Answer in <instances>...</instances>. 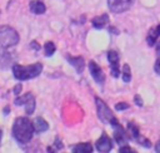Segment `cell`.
<instances>
[{
    "label": "cell",
    "mask_w": 160,
    "mask_h": 153,
    "mask_svg": "<svg viewBox=\"0 0 160 153\" xmlns=\"http://www.w3.org/2000/svg\"><path fill=\"white\" fill-rule=\"evenodd\" d=\"M34 124L32 122L26 117L16 118L12 124V137L20 143L26 144L31 140L34 135Z\"/></svg>",
    "instance_id": "1"
},
{
    "label": "cell",
    "mask_w": 160,
    "mask_h": 153,
    "mask_svg": "<svg viewBox=\"0 0 160 153\" xmlns=\"http://www.w3.org/2000/svg\"><path fill=\"white\" fill-rule=\"evenodd\" d=\"M41 71H42L41 63H35L28 66H24L20 64L12 65V74H14V78L18 80H29V79L36 78L38 75H40Z\"/></svg>",
    "instance_id": "2"
},
{
    "label": "cell",
    "mask_w": 160,
    "mask_h": 153,
    "mask_svg": "<svg viewBox=\"0 0 160 153\" xmlns=\"http://www.w3.org/2000/svg\"><path fill=\"white\" fill-rule=\"evenodd\" d=\"M20 38L18 31L9 26V25H1L0 26V46L1 48H10L19 43Z\"/></svg>",
    "instance_id": "3"
},
{
    "label": "cell",
    "mask_w": 160,
    "mask_h": 153,
    "mask_svg": "<svg viewBox=\"0 0 160 153\" xmlns=\"http://www.w3.org/2000/svg\"><path fill=\"white\" fill-rule=\"evenodd\" d=\"M95 104H96V109H98V117L101 122L104 123H109L110 125L115 122H118L116 117L114 115V113L110 110V108L106 105V103L100 99V98H95Z\"/></svg>",
    "instance_id": "4"
},
{
    "label": "cell",
    "mask_w": 160,
    "mask_h": 153,
    "mask_svg": "<svg viewBox=\"0 0 160 153\" xmlns=\"http://www.w3.org/2000/svg\"><path fill=\"white\" fill-rule=\"evenodd\" d=\"M15 104L16 105H25V113L28 115H31L35 110V97L32 95V93H26L24 95H20L15 99Z\"/></svg>",
    "instance_id": "5"
},
{
    "label": "cell",
    "mask_w": 160,
    "mask_h": 153,
    "mask_svg": "<svg viewBox=\"0 0 160 153\" xmlns=\"http://www.w3.org/2000/svg\"><path fill=\"white\" fill-rule=\"evenodd\" d=\"M134 1L135 0H108V6L110 11L120 14V13L129 10L131 5L134 4Z\"/></svg>",
    "instance_id": "6"
},
{
    "label": "cell",
    "mask_w": 160,
    "mask_h": 153,
    "mask_svg": "<svg viewBox=\"0 0 160 153\" xmlns=\"http://www.w3.org/2000/svg\"><path fill=\"white\" fill-rule=\"evenodd\" d=\"M111 127H112V129H114V138H115L116 143L120 144V145H125V144L128 143V140L130 139V135L125 132V129L120 125L119 122L112 123Z\"/></svg>",
    "instance_id": "7"
},
{
    "label": "cell",
    "mask_w": 160,
    "mask_h": 153,
    "mask_svg": "<svg viewBox=\"0 0 160 153\" xmlns=\"http://www.w3.org/2000/svg\"><path fill=\"white\" fill-rule=\"evenodd\" d=\"M108 60L110 63V71L114 78L120 75V66H119V54L115 50L108 51Z\"/></svg>",
    "instance_id": "8"
},
{
    "label": "cell",
    "mask_w": 160,
    "mask_h": 153,
    "mask_svg": "<svg viewBox=\"0 0 160 153\" xmlns=\"http://www.w3.org/2000/svg\"><path fill=\"white\" fill-rule=\"evenodd\" d=\"M89 70H90V74H91L92 79H94L99 85H102L104 82H105V75H104L101 68H100L94 60H90V63H89Z\"/></svg>",
    "instance_id": "9"
},
{
    "label": "cell",
    "mask_w": 160,
    "mask_h": 153,
    "mask_svg": "<svg viewBox=\"0 0 160 153\" xmlns=\"http://www.w3.org/2000/svg\"><path fill=\"white\" fill-rule=\"evenodd\" d=\"M95 148H96V150H99L101 153H108L112 149V140L105 133H102V135L96 140Z\"/></svg>",
    "instance_id": "10"
},
{
    "label": "cell",
    "mask_w": 160,
    "mask_h": 153,
    "mask_svg": "<svg viewBox=\"0 0 160 153\" xmlns=\"http://www.w3.org/2000/svg\"><path fill=\"white\" fill-rule=\"evenodd\" d=\"M66 60L75 68V70L78 73H81L84 70L85 61H84V58L82 56H66Z\"/></svg>",
    "instance_id": "11"
},
{
    "label": "cell",
    "mask_w": 160,
    "mask_h": 153,
    "mask_svg": "<svg viewBox=\"0 0 160 153\" xmlns=\"http://www.w3.org/2000/svg\"><path fill=\"white\" fill-rule=\"evenodd\" d=\"M29 9H30L31 13H34V14H36V15L44 14V13L46 11L45 4H44L42 1H40V0H32V1H30Z\"/></svg>",
    "instance_id": "12"
},
{
    "label": "cell",
    "mask_w": 160,
    "mask_h": 153,
    "mask_svg": "<svg viewBox=\"0 0 160 153\" xmlns=\"http://www.w3.org/2000/svg\"><path fill=\"white\" fill-rule=\"evenodd\" d=\"M32 124H34V130L36 133H42V132H45V130L49 129V123L44 118H41V117L35 118V120L32 122Z\"/></svg>",
    "instance_id": "13"
},
{
    "label": "cell",
    "mask_w": 160,
    "mask_h": 153,
    "mask_svg": "<svg viewBox=\"0 0 160 153\" xmlns=\"http://www.w3.org/2000/svg\"><path fill=\"white\" fill-rule=\"evenodd\" d=\"M109 21H110L109 16H108L106 14H102V15H100V16H95V18L91 20V24H92V26L96 28V29H102L105 25L109 24Z\"/></svg>",
    "instance_id": "14"
},
{
    "label": "cell",
    "mask_w": 160,
    "mask_h": 153,
    "mask_svg": "<svg viewBox=\"0 0 160 153\" xmlns=\"http://www.w3.org/2000/svg\"><path fill=\"white\" fill-rule=\"evenodd\" d=\"M71 152H74V153H91L92 145H91V143H88V142L79 143L71 148Z\"/></svg>",
    "instance_id": "15"
},
{
    "label": "cell",
    "mask_w": 160,
    "mask_h": 153,
    "mask_svg": "<svg viewBox=\"0 0 160 153\" xmlns=\"http://www.w3.org/2000/svg\"><path fill=\"white\" fill-rule=\"evenodd\" d=\"M159 35H160V24H158L156 28L150 29V31H149V34H148V38H146V41H148L149 46H152V45L156 43Z\"/></svg>",
    "instance_id": "16"
},
{
    "label": "cell",
    "mask_w": 160,
    "mask_h": 153,
    "mask_svg": "<svg viewBox=\"0 0 160 153\" xmlns=\"http://www.w3.org/2000/svg\"><path fill=\"white\" fill-rule=\"evenodd\" d=\"M56 50V46L52 41H46L45 45H44V51H45V55L46 56H51Z\"/></svg>",
    "instance_id": "17"
},
{
    "label": "cell",
    "mask_w": 160,
    "mask_h": 153,
    "mask_svg": "<svg viewBox=\"0 0 160 153\" xmlns=\"http://www.w3.org/2000/svg\"><path fill=\"white\" fill-rule=\"evenodd\" d=\"M121 78L125 83H129L131 80V71H130V66L128 64H125L122 66V74H121Z\"/></svg>",
    "instance_id": "18"
},
{
    "label": "cell",
    "mask_w": 160,
    "mask_h": 153,
    "mask_svg": "<svg viewBox=\"0 0 160 153\" xmlns=\"http://www.w3.org/2000/svg\"><path fill=\"white\" fill-rule=\"evenodd\" d=\"M154 70L156 74L160 75V41L156 44V61L154 65Z\"/></svg>",
    "instance_id": "19"
},
{
    "label": "cell",
    "mask_w": 160,
    "mask_h": 153,
    "mask_svg": "<svg viewBox=\"0 0 160 153\" xmlns=\"http://www.w3.org/2000/svg\"><path fill=\"white\" fill-rule=\"evenodd\" d=\"M115 109H116V110H125V109H129V104H128V103H124V102L116 103V104H115Z\"/></svg>",
    "instance_id": "20"
},
{
    "label": "cell",
    "mask_w": 160,
    "mask_h": 153,
    "mask_svg": "<svg viewBox=\"0 0 160 153\" xmlns=\"http://www.w3.org/2000/svg\"><path fill=\"white\" fill-rule=\"evenodd\" d=\"M134 102H135L136 105H139V107H142V104H144V102H142V99H141V97H140L139 94H136V95L134 97Z\"/></svg>",
    "instance_id": "21"
},
{
    "label": "cell",
    "mask_w": 160,
    "mask_h": 153,
    "mask_svg": "<svg viewBox=\"0 0 160 153\" xmlns=\"http://www.w3.org/2000/svg\"><path fill=\"white\" fill-rule=\"evenodd\" d=\"M119 152H121V153H125V152H135V150H134L132 148H130L129 145H126V144H125V145H122V147L119 149Z\"/></svg>",
    "instance_id": "22"
},
{
    "label": "cell",
    "mask_w": 160,
    "mask_h": 153,
    "mask_svg": "<svg viewBox=\"0 0 160 153\" xmlns=\"http://www.w3.org/2000/svg\"><path fill=\"white\" fill-rule=\"evenodd\" d=\"M54 145L56 147V149H61V148H62V143H61V140H60L59 138H55V143H54Z\"/></svg>",
    "instance_id": "23"
},
{
    "label": "cell",
    "mask_w": 160,
    "mask_h": 153,
    "mask_svg": "<svg viewBox=\"0 0 160 153\" xmlns=\"http://www.w3.org/2000/svg\"><path fill=\"white\" fill-rule=\"evenodd\" d=\"M20 90H21V84H16V87L14 88V93H15V95H19Z\"/></svg>",
    "instance_id": "24"
},
{
    "label": "cell",
    "mask_w": 160,
    "mask_h": 153,
    "mask_svg": "<svg viewBox=\"0 0 160 153\" xmlns=\"http://www.w3.org/2000/svg\"><path fill=\"white\" fill-rule=\"evenodd\" d=\"M30 45H31V48H32V49H35V50H39V49H40V46L38 45V43H36V41H31V44H30Z\"/></svg>",
    "instance_id": "25"
},
{
    "label": "cell",
    "mask_w": 160,
    "mask_h": 153,
    "mask_svg": "<svg viewBox=\"0 0 160 153\" xmlns=\"http://www.w3.org/2000/svg\"><path fill=\"white\" fill-rule=\"evenodd\" d=\"M155 150H156L158 153H160V140L156 142V144H155Z\"/></svg>",
    "instance_id": "26"
},
{
    "label": "cell",
    "mask_w": 160,
    "mask_h": 153,
    "mask_svg": "<svg viewBox=\"0 0 160 153\" xmlns=\"http://www.w3.org/2000/svg\"><path fill=\"white\" fill-rule=\"evenodd\" d=\"M1 135H2V132H1V129H0V143H1Z\"/></svg>",
    "instance_id": "27"
},
{
    "label": "cell",
    "mask_w": 160,
    "mask_h": 153,
    "mask_svg": "<svg viewBox=\"0 0 160 153\" xmlns=\"http://www.w3.org/2000/svg\"><path fill=\"white\" fill-rule=\"evenodd\" d=\"M0 14H1V13H0Z\"/></svg>",
    "instance_id": "28"
}]
</instances>
